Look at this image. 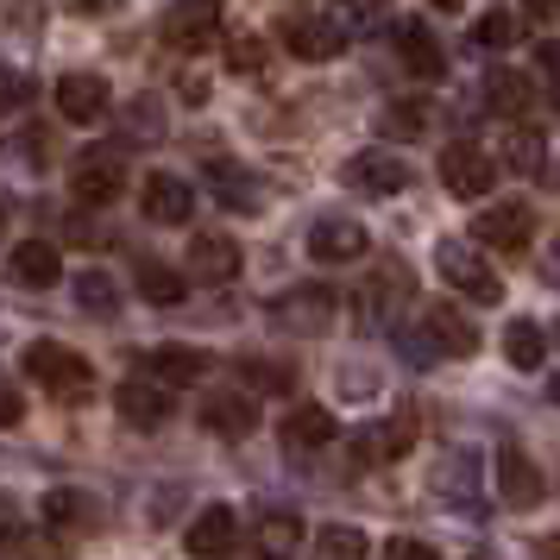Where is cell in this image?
I'll list each match as a JSON object with an SVG mask.
<instances>
[{
	"instance_id": "obj_28",
	"label": "cell",
	"mask_w": 560,
	"mask_h": 560,
	"mask_svg": "<svg viewBox=\"0 0 560 560\" xmlns=\"http://www.w3.org/2000/svg\"><path fill=\"white\" fill-rule=\"evenodd\" d=\"M541 353H548V328L516 315V322L504 328V359L516 365V372H535V365H541Z\"/></svg>"
},
{
	"instance_id": "obj_5",
	"label": "cell",
	"mask_w": 560,
	"mask_h": 560,
	"mask_svg": "<svg viewBox=\"0 0 560 560\" xmlns=\"http://www.w3.org/2000/svg\"><path fill=\"white\" fill-rule=\"evenodd\" d=\"M340 177H347V189H359V196H378V202H390V196H404L409 183H416V171H409L397 152H359Z\"/></svg>"
},
{
	"instance_id": "obj_44",
	"label": "cell",
	"mask_w": 560,
	"mask_h": 560,
	"mask_svg": "<svg viewBox=\"0 0 560 560\" xmlns=\"http://www.w3.org/2000/svg\"><path fill=\"white\" fill-rule=\"evenodd\" d=\"M479 560H485V555H479Z\"/></svg>"
},
{
	"instance_id": "obj_3",
	"label": "cell",
	"mask_w": 560,
	"mask_h": 560,
	"mask_svg": "<svg viewBox=\"0 0 560 560\" xmlns=\"http://www.w3.org/2000/svg\"><path fill=\"white\" fill-rule=\"evenodd\" d=\"M434 271H441L447 290L466 296V303H504V278L491 271V258H485L479 246H454V240H441V246H434Z\"/></svg>"
},
{
	"instance_id": "obj_39",
	"label": "cell",
	"mask_w": 560,
	"mask_h": 560,
	"mask_svg": "<svg viewBox=\"0 0 560 560\" xmlns=\"http://www.w3.org/2000/svg\"><path fill=\"white\" fill-rule=\"evenodd\" d=\"M390 560H441L429 548V541H416V535H397V541H390Z\"/></svg>"
},
{
	"instance_id": "obj_43",
	"label": "cell",
	"mask_w": 560,
	"mask_h": 560,
	"mask_svg": "<svg viewBox=\"0 0 560 560\" xmlns=\"http://www.w3.org/2000/svg\"><path fill=\"white\" fill-rule=\"evenodd\" d=\"M0 228H7V208H0Z\"/></svg>"
},
{
	"instance_id": "obj_15",
	"label": "cell",
	"mask_w": 560,
	"mask_h": 560,
	"mask_svg": "<svg viewBox=\"0 0 560 560\" xmlns=\"http://www.w3.org/2000/svg\"><path fill=\"white\" fill-rule=\"evenodd\" d=\"M202 429L221 434V441H246V434L258 429V397H246V390L202 397Z\"/></svg>"
},
{
	"instance_id": "obj_10",
	"label": "cell",
	"mask_w": 560,
	"mask_h": 560,
	"mask_svg": "<svg viewBox=\"0 0 560 560\" xmlns=\"http://www.w3.org/2000/svg\"><path fill=\"white\" fill-rule=\"evenodd\" d=\"M498 498L510 510H535L548 498V479H541V466L523 447H498Z\"/></svg>"
},
{
	"instance_id": "obj_26",
	"label": "cell",
	"mask_w": 560,
	"mask_h": 560,
	"mask_svg": "<svg viewBox=\"0 0 560 560\" xmlns=\"http://www.w3.org/2000/svg\"><path fill=\"white\" fill-rule=\"evenodd\" d=\"M409 447V422H378V429H359L353 434V459L359 466H384Z\"/></svg>"
},
{
	"instance_id": "obj_31",
	"label": "cell",
	"mask_w": 560,
	"mask_h": 560,
	"mask_svg": "<svg viewBox=\"0 0 560 560\" xmlns=\"http://www.w3.org/2000/svg\"><path fill=\"white\" fill-rule=\"evenodd\" d=\"M208 177L221 183V202H228V208H258V183L246 177L240 164H228V158H214V164H208Z\"/></svg>"
},
{
	"instance_id": "obj_36",
	"label": "cell",
	"mask_w": 560,
	"mask_h": 560,
	"mask_svg": "<svg viewBox=\"0 0 560 560\" xmlns=\"http://www.w3.org/2000/svg\"><path fill=\"white\" fill-rule=\"evenodd\" d=\"M422 127H429V107H422V102H397L390 114H384V132H404V139H416Z\"/></svg>"
},
{
	"instance_id": "obj_30",
	"label": "cell",
	"mask_w": 560,
	"mask_h": 560,
	"mask_svg": "<svg viewBox=\"0 0 560 560\" xmlns=\"http://www.w3.org/2000/svg\"><path fill=\"white\" fill-rule=\"evenodd\" d=\"M397 296H404V303H409V271H404V265H384L378 278L365 283V303H359V308H365V322H384V315H390V303H397Z\"/></svg>"
},
{
	"instance_id": "obj_11",
	"label": "cell",
	"mask_w": 560,
	"mask_h": 560,
	"mask_svg": "<svg viewBox=\"0 0 560 560\" xmlns=\"http://www.w3.org/2000/svg\"><path fill=\"white\" fill-rule=\"evenodd\" d=\"M278 441L290 454H322V447L340 441V422H334V409H322V404H296L278 422Z\"/></svg>"
},
{
	"instance_id": "obj_42",
	"label": "cell",
	"mask_w": 560,
	"mask_h": 560,
	"mask_svg": "<svg viewBox=\"0 0 560 560\" xmlns=\"http://www.w3.org/2000/svg\"><path fill=\"white\" fill-rule=\"evenodd\" d=\"M548 340H555V347H560V322H555V334H548Z\"/></svg>"
},
{
	"instance_id": "obj_14",
	"label": "cell",
	"mask_w": 560,
	"mask_h": 560,
	"mask_svg": "<svg viewBox=\"0 0 560 560\" xmlns=\"http://www.w3.org/2000/svg\"><path fill=\"white\" fill-rule=\"evenodd\" d=\"M57 114L63 120H77V127H89V120H102L107 114V77H89V70H70V77H57Z\"/></svg>"
},
{
	"instance_id": "obj_33",
	"label": "cell",
	"mask_w": 560,
	"mask_h": 560,
	"mask_svg": "<svg viewBox=\"0 0 560 560\" xmlns=\"http://www.w3.org/2000/svg\"><path fill=\"white\" fill-rule=\"evenodd\" d=\"M315 560H365V535L347 529V523H334V529L315 535Z\"/></svg>"
},
{
	"instance_id": "obj_4",
	"label": "cell",
	"mask_w": 560,
	"mask_h": 560,
	"mask_svg": "<svg viewBox=\"0 0 560 560\" xmlns=\"http://www.w3.org/2000/svg\"><path fill=\"white\" fill-rule=\"evenodd\" d=\"M340 315V296H334L328 283H296V290H283L278 303H271V322L290 334H322Z\"/></svg>"
},
{
	"instance_id": "obj_34",
	"label": "cell",
	"mask_w": 560,
	"mask_h": 560,
	"mask_svg": "<svg viewBox=\"0 0 560 560\" xmlns=\"http://www.w3.org/2000/svg\"><path fill=\"white\" fill-rule=\"evenodd\" d=\"M77 303L89 308V315H102V322L107 315H120V296H114V283H107L102 271H82L77 278Z\"/></svg>"
},
{
	"instance_id": "obj_12",
	"label": "cell",
	"mask_w": 560,
	"mask_h": 560,
	"mask_svg": "<svg viewBox=\"0 0 560 560\" xmlns=\"http://www.w3.org/2000/svg\"><path fill=\"white\" fill-rule=\"evenodd\" d=\"M183 548H189L196 560H221V555H233V548H240V516H233L228 504H208L202 516L189 523Z\"/></svg>"
},
{
	"instance_id": "obj_13",
	"label": "cell",
	"mask_w": 560,
	"mask_h": 560,
	"mask_svg": "<svg viewBox=\"0 0 560 560\" xmlns=\"http://www.w3.org/2000/svg\"><path fill=\"white\" fill-rule=\"evenodd\" d=\"M365 228L359 221H347V214H328V221H315L308 228V253L322 258V265H353V258H365Z\"/></svg>"
},
{
	"instance_id": "obj_25",
	"label": "cell",
	"mask_w": 560,
	"mask_h": 560,
	"mask_svg": "<svg viewBox=\"0 0 560 560\" xmlns=\"http://www.w3.org/2000/svg\"><path fill=\"white\" fill-rule=\"evenodd\" d=\"M38 510H45V523H51V529H89V523H95V498H89V491H77V485H57V491H45V498H38Z\"/></svg>"
},
{
	"instance_id": "obj_19",
	"label": "cell",
	"mask_w": 560,
	"mask_h": 560,
	"mask_svg": "<svg viewBox=\"0 0 560 560\" xmlns=\"http://www.w3.org/2000/svg\"><path fill=\"white\" fill-rule=\"evenodd\" d=\"M253 548L265 560H290L303 548V516H296V510H265L253 523Z\"/></svg>"
},
{
	"instance_id": "obj_27",
	"label": "cell",
	"mask_w": 560,
	"mask_h": 560,
	"mask_svg": "<svg viewBox=\"0 0 560 560\" xmlns=\"http://www.w3.org/2000/svg\"><path fill=\"white\" fill-rule=\"evenodd\" d=\"M529 102H535V89H529V77H523V70H491V77H485V107H491V114L516 120Z\"/></svg>"
},
{
	"instance_id": "obj_38",
	"label": "cell",
	"mask_w": 560,
	"mask_h": 560,
	"mask_svg": "<svg viewBox=\"0 0 560 560\" xmlns=\"http://www.w3.org/2000/svg\"><path fill=\"white\" fill-rule=\"evenodd\" d=\"M20 416H26V397L0 378V429H20Z\"/></svg>"
},
{
	"instance_id": "obj_6",
	"label": "cell",
	"mask_w": 560,
	"mask_h": 560,
	"mask_svg": "<svg viewBox=\"0 0 560 560\" xmlns=\"http://www.w3.org/2000/svg\"><path fill=\"white\" fill-rule=\"evenodd\" d=\"M472 240H479V246H498V253H529V240H535L529 202L479 208V221H472Z\"/></svg>"
},
{
	"instance_id": "obj_1",
	"label": "cell",
	"mask_w": 560,
	"mask_h": 560,
	"mask_svg": "<svg viewBox=\"0 0 560 560\" xmlns=\"http://www.w3.org/2000/svg\"><path fill=\"white\" fill-rule=\"evenodd\" d=\"M20 365H26V378H38L45 390H51L57 404H82L89 390H95V365L77 353V347H57V340H32L26 353H20Z\"/></svg>"
},
{
	"instance_id": "obj_21",
	"label": "cell",
	"mask_w": 560,
	"mask_h": 560,
	"mask_svg": "<svg viewBox=\"0 0 560 560\" xmlns=\"http://www.w3.org/2000/svg\"><path fill=\"white\" fill-rule=\"evenodd\" d=\"M214 32H221V7H171L164 13V38L177 51H202Z\"/></svg>"
},
{
	"instance_id": "obj_22",
	"label": "cell",
	"mask_w": 560,
	"mask_h": 560,
	"mask_svg": "<svg viewBox=\"0 0 560 560\" xmlns=\"http://www.w3.org/2000/svg\"><path fill=\"white\" fill-rule=\"evenodd\" d=\"M397 57H404V70L416 82H441L447 77V51L429 38V26H404L397 32Z\"/></svg>"
},
{
	"instance_id": "obj_2",
	"label": "cell",
	"mask_w": 560,
	"mask_h": 560,
	"mask_svg": "<svg viewBox=\"0 0 560 560\" xmlns=\"http://www.w3.org/2000/svg\"><path fill=\"white\" fill-rule=\"evenodd\" d=\"M278 38H283V51L303 57V63H328V57L347 51V26L334 13H322V7H283Z\"/></svg>"
},
{
	"instance_id": "obj_8",
	"label": "cell",
	"mask_w": 560,
	"mask_h": 560,
	"mask_svg": "<svg viewBox=\"0 0 560 560\" xmlns=\"http://www.w3.org/2000/svg\"><path fill=\"white\" fill-rule=\"evenodd\" d=\"M441 183H447V196H491V183H498V158L459 139V145L441 152Z\"/></svg>"
},
{
	"instance_id": "obj_20",
	"label": "cell",
	"mask_w": 560,
	"mask_h": 560,
	"mask_svg": "<svg viewBox=\"0 0 560 560\" xmlns=\"http://www.w3.org/2000/svg\"><path fill=\"white\" fill-rule=\"evenodd\" d=\"M145 372H152V384H164V390H183V384H196L208 372V353L202 347H152Z\"/></svg>"
},
{
	"instance_id": "obj_17",
	"label": "cell",
	"mask_w": 560,
	"mask_h": 560,
	"mask_svg": "<svg viewBox=\"0 0 560 560\" xmlns=\"http://www.w3.org/2000/svg\"><path fill=\"white\" fill-rule=\"evenodd\" d=\"M114 409L127 416L132 429H158V422L171 416V390L152 384V378H127L120 390H114Z\"/></svg>"
},
{
	"instance_id": "obj_35",
	"label": "cell",
	"mask_w": 560,
	"mask_h": 560,
	"mask_svg": "<svg viewBox=\"0 0 560 560\" xmlns=\"http://www.w3.org/2000/svg\"><path fill=\"white\" fill-rule=\"evenodd\" d=\"M240 378L253 384V390H290L296 372H290V365H271V359H246V365H240Z\"/></svg>"
},
{
	"instance_id": "obj_24",
	"label": "cell",
	"mask_w": 560,
	"mask_h": 560,
	"mask_svg": "<svg viewBox=\"0 0 560 560\" xmlns=\"http://www.w3.org/2000/svg\"><path fill=\"white\" fill-rule=\"evenodd\" d=\"M132 283H139V296H145L152 308H177L183 296H189V278H183V271H171V265H158V258H139Z\"/></svg>"
},
{
	"instance_id": "obj_41",
	"label": "cell",
	"mask_w": 560,
	"mask_h": 560,
	"mask_svg": "<svg viewBox=\"0 0 560 560\" xmlns=\"http://www.w3.org/2000/svg\"><path fill=\"white\" fill-rule=\"evenodd\" d=\"M548 397H555V404H560V372H555V384H548Z\"/></svg>"
},
{
	"instance_id": "obj_7",
	"label": "cell",
	"mask_w": 560,
	"mask_h": 560,
	"mask_svg": "<svg viewBox=\"0 0 560 560\" xmlns=\"http://www.w3.org/2000/svg\"><path fill=\"white\" fill-rule=\"evenodd\" d=\"M139 208H145V221L158 228H189V214H196V189L171 171H152V177L139 183Z\"/></svg>"
},
{
	"instance_id": "obj_18",
	"label": "cell",
	"mask_w": 560,
	"mask_h": 560,
	"mask_svg": "<svg viewBox=\"0 0 560 560\" xmlns=\"http://www.w3.org/2000/svg\"><path fill=\"white\" fill-rule=\"evenodd\" d=\"M429 340L441 347V353H454V359H472L479 353V328H472V315L454 303H434L429 308Z\"/></svg>"
},
{
	"instance_id": "obj_32",
	"label": "cell",
	"mask_w": 560,
	"mask_h": 560,
	"mask_svg": "<svg viewBox=\"0 0 560 560\" xmlns=\"http://www.w3.org/2000/svg\"><path fill=\"white\" fill-rule=\"evenodd\" d=\"M504 164H510V171H523V177H535V171H541V132H535V127H510Z\"/></svg>"
},
{
	"instance_id": "obj_16",
	"label": "cell",
	"mask_w": 560,
	"mask_h": 560,
	"mask_svg": "<svg viewBox=\"0 0 560 560\" xmlns=\"http://www.w3.org/2000/svg\"><path fill=\"white\" fill-rule=\"evenodd\" d=\"M189 278L196 283L240 278V246H233L228 233H196V240H189Z\"/></svg>"
},
{
	"instance_id": "obj_29",
	"label": "cell",
	"mask_w": 560,
	"mask_h": 560,
	"mask_svg": "<svg viewBox=\"0 0 560 560\" xmlns=\"http://www.w3.org/2000/svg\"><path fill=\"white\" fill-rule=\"evenodd\" d=\"M516 38H523V13H516V7H491V13L472 20V45H479V51H510Z\"/></svg>"
},
{
	"instance_id": "obj_37",
	"label": "cell",
	"mask_w": 560,
	"mask_h": 560,
	"mask_svg": "<svg viewBox=\"0 0 560 560\" xmlns=\"http://www.w3.org/2000/svg\"><path fill=\"white\" fill-rule=\"evenodd\" d=\"M228 70L233 77H258V70H265V45H258V38H233Z\"/></svg>"
},
{
	"instance_id": "obj_40",
	"label": "cell",
	"mask_w": 560,
	"mask_h": 560,
	"mask_svg": "<svg viewBox=\"0 0 560 560\" xmlns=\"http://www.w3.org/2000/svg\"><path fill=\"white\" fill-rule=\"evenodd\" d=\"M541 555H548V560H560V535H541Z\"/></svg>"
},
{
	"instance_id": "obj_23",
	"label": "cell",
	"mask_w": 560,
	"mask_h": 560,
	"mask_svg": "<svg viewBox=\"0 0 560 560\" xmlns=\"http://www.w3.org/2000/svg\"><path fill=\"white\" fill-rule=\"evenodd\" d=\"M13 278L26 283V290H51L63 278V253H57L51 240H26V246H13Z\"/></svg>"
},
{
	"instance_id": "obj_9",
	"label": "cell",
	"mask_w": 560,
	"mask_h": 560,
	"mask_svg": "<svg viewBox=\"0 0 560 560\" xmlns=\"http://www.w3.org/2000/svg\"><path fill=\"white\" fill-rule=\"evenodd\" d=\"M70 196L89 208H107L114 196H127V164L114 152H89L77 158V171H70Z\"/></svg>"
}]
</instances>
